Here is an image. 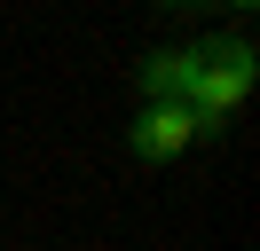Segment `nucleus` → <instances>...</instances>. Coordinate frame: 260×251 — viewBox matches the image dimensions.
Masks as SVG:
<instances>
[{
  "label": "nucleus",
  "instance_id": "nucleus-1",
  "mask_svg": "<svg viewBox=\"0 0 260 251\" xmlns=\"http://www.w3.org/2000/svg\"><path fill=\"white\" fill-rule=\"evenodd\" d=\"M252 39L244 31H229V39H213V47H197V87H189V118H197V134H221L229 126V110L252 94Z\"/></svg>",
  "mask_w": 260,
  "mask_h": 251
},
{
  "label": "nucleus",
  "instance_id": "nucleus-3",
  "mask_svg": "<svg viewBox=\"0 0 260 251\" xmlns=\"http://www.w3.org/2000/svg\"><path fill=\"white\" fill-rule=\"evenodd\" d=\"M189 87H197V47H150L134 63V94L142 102H181L189 110Z\"/></svg>",
  "mask_w": 260,
  "mask_h": 251
},
{
  "label": "nucleus",
  "instance_id": "nucleus-2",
  "mask_svg": "<svg viewBox=\"0 0 260 251\" xmlns=\"http://www.w3.org/2000/svg\"><path fill=\"white\" fill-rule=\"evenodd\" d=\"M189 141H205V134H197V118H189L181 102H142L134 126H126V149L142 157V165H174Z\"/></svg>",
  "mask_w": 260,
  "mask_h": 251
}]
</instances>
